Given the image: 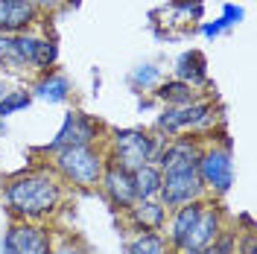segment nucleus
Listing matches in <instances>:
<instances>
[{
  "mask_svg": "<svg viewBox=\"0 0 257 254\" xmlns=\"http://www.w3.org/2000/svg\"><path fill=\"white\" fill-rule=\"evenodd\" d=\"M3 205L9 219L24 222H53L64 207L70 190L62 184V178L50 170L44 161H35L32 167L9 175L3 181Z\"/></svg>",
  "mask_w": 257,
  "mask_h": 254,
  "instance_id": "obj_1",
  "label": "nucleus"
},
{
  "mask_svg": "<svg viewBox=\"0 0 257 254\" xmlns=\"http://www.w3.org/2000/svg\"><path fill=\"white\" fill-rule=\"evenodd\" d=\"M152 132H158L161 138H176V135H196L202 141H208L213 135L222 132V105L213 96H202L190 105H178V108H158L152 120Z\"/></svg>",
  "mask_w": 257,
  "mask_h": 254,
  "instance_id": "obj_2",
  "label": "nucleus"
},
{
  "mask_svg": "<svg viewBox=\"0 0 257 254\" xmlns=\"http://www.w3.org/2000/svg\"><path fill=\"white\" fill-rule=\"evenodd\" d=\"M41 161L62 178L67 190L79 193L96 190L102 170L108 164L102 146H62V149H53L47 155H41Z\"/></svg>",
  "mask_w": 257,
  "mask_h": 254,
  "instance_id": "obj_3",
  "label": "nucleus"
},
{
  "mask_svg": "<svg viewBox=\"0 0 257 254\" xmlns=\"http://www.w3.org/2000/svg\"><path fill=\"white\" fill-rule=\"evenodd\" d=\"M167 138H161L158 132H152L149 126H126V129H111L102 141L105 149V161L126 167V170H138L144 164H155L161 146Z\"/></svg>",
  "mask_w": 257,
  "mask_h": 254,
  "instance_id": "obj_4",
  "label": "nucleus"
},
{
  "mask_svg": "<svg viewBox=\"0 0 257 254\" xmlns=\"http://www.w3.org/2000/svg\"><path fill=\"white\" fill-rule=\"evenodd\" d=\"M196 173H199L202 187L210 199H225L231 193V187H234V149H231V141L225 132L202 143Z\"/></svg>",
  "mask_w": 257,
  "mask_h": 254,
  "instance_id": "obj_5",
  "label": "nucleus"
},
{
  "mask_svg": "<svg viewBox=\"0 0 257 254\" xmlns=\"http://www.w3.org/2000/svg\"><path fill=\"white\" fill-rule=\"evenodd\" d=\"M105 135H108V126L99 117L82 111V108H70V111H64V120L56 132V138L47 146H41L38 155H47L62 146H102Z\"/></svg>",
  "mask_w": 257,
  "mask_h": 254,
  "instance_id": "obj_6",
  "label": "nucleus"
},
{
  "mask_svg": "<svg viewBox=\"0 0 257 254\" xmlns=\"http://www.w3.org/2000/svg\"><path fill=\"white\" fill-rule=\"evenodd\" d=\"M59 228L53 222H24L9 219L0 242V254H47L56 245Z\"/></svg>",
  "mask_w": 257,
  "mask_h": 254,
  "instance_id": "obj_7",
  "label": "nucleus"
},
{
  "mask_svg": "<svg viewBox=\"0 0 257 254\" xmlns=\"http://www.w3.org/2000/svg\"><path fill=\"white\" fill-rule=\"evenodd\" d=\"M208 193L202 187V178L196 173V167H184V170H170L164 173L161 178V190H158V199L161 205L167 210L173 207H181V205H190V202H199L205 199Z\"/></svg>",
  "mask_w": 257,
  "mask_h": 254,
  "instance_id": "obj_8",
  "label": "nucleus"
},
{
  "mask_svg": "<svg viewBox=\"0 0 257 254\" xmlns=\"http://www.w3.org/2000/svg\"><path fill=\"white\" fill-rule=\"evenodd\" d=\"M96 193L108 202V207H111L114 213H123V210H128V207L138 202L135 181H132V170L117 167V164H105Z\"/></svg>",
  "mask_w": 257,
  "mask_h": 254,
  "instance_id": "obj_9",
  "label": "nucleus"
},
{
  "mask_svg": "<svg viewBox=\"0 0 257 254\" xmlns=\"http://www.w3.org/2000/svg\"><path fill=\"white\" fill-rule=\"evenodd\" d=\"M202 138H196V135H176V138H167L164 146H161L158 164L161 173H170V170H184V167H196V161H199V152H202Z\"/></svg>",
  "mask_w": 257,
  "mask_h": 254,
  "instance_id": "obj_10",
  "label": "nucleus"
},
{
  "mask_svg": "<svg viewBox=\"0 0 257 254\" xmlns=\"http://www.w3.org/2000/svg\"><path fill=\"white\" fill-rule=\"evenodd\" d=\"M30 94H32V99H41L47 105H64V102L73 99L76 88H73V82H70L67 73H62L59 67H53V70H44V73L32 76Z\"/></svg>",
  "mask_w": 257,
  "mask_h": 254,
  "instance_id": "obj_11",
  "label": "nucleus"
},
{
  "mask_svg": "<svg viewBox=\"0 0 257 254\" xmlns=\"http://www.w3.org/2000/svg\"><path fill=\"white\" fill-rule=\"evenodd\" d=\"M47 18L38 15L30 0H0V35H18L44 27Z\"/></svg>",
  "mask_w": 257,
  "mask_h": 254,
  "instance_id": "obj_12",
  "label": "nucleus"
},
{
  "mask_svg": "<svg viewBox=\"0 0 257 254\" xmlns=\"http://www.w3.org/2000/svg\"><path fill=\"white\" fill-rule=\"evenodd\" d=\"M170 76L178 82H187L199 91H210L213 82H210V70H208V56L202 53L199 47H190V50H181L173 62V70Z\"/></svg>",
  "mask_w": 257,
  "mask_h": 254,
  "instance_id": "obj_13",
  "label": "nucleus"
},
{
  "mask_svg": "<svg viewBox=\"0 0 257 254\" xmlns=\"http://www.w3.org/2000/svg\"><path fill=\"white\" fill-rule=\"evenodd\" d=\"M170 210L161 205V199H138L135 205L120 213V222L126 225L128 234L135 231H164Z\"/></svg>",
  "mask_w": 257,
  "mask_h": 254,
  "instance_id": "obj_14",
  "label": "nucleus"
},
{
  "mask_svg": "<svg viewBox=\"0 0 257 254\" xmlns=\"http://www.w3.org/2000/svg\"><path fill=\"white\" fill-rule=\"evenodd\" d=\"M202 96H210V91H199V88H193L187 82L164 76V82L149 94V99H152L158 108H178V105H190V102L202 99Z\"/></svg>",
  "mask_w": 257,
  "mask_h": 254,
  "instance_id": "obj_15",
  "label": "nucleus"
},
{
  "mask_svg": "<svg viewBox=\"0 0 257 254\" xmlns=\"http://www.w3.org/2000/svg\"><path fill=\"white\" fill-rule=\"evenodd\" d=\"M164 76H167V73H164V67H161L158 62H141L128 70L126 82H128V88H132V94L149 96L161 82H164Z\"/></svg>",
  "mask_w": 257,
  "mask_h": 254,
  "instance_id": "obj_16",
  "label": "nucleus"
},
{
  "mask_svg": "<svg viewBox=\"0 0 257 254\" xmlns=\"http://www.w3.org/2000/svg\"><path fill=\"white\" fill-rule=\"evenodd\" d=\"M126 254H173L161 231H135L126 239Z\"/></svg>",
  "mask_w": 257,
  "mask_h": 254,
  "instance_id": "obj_17",
  "label": "nucleus"
},
{
  "mask_svg": "<svg viewBox=\"0 0 257 254\" xmlns=\"http://www.w3.org/2000/svg\"><path fill=\"white\" fill-rule=\"evenodd\" d=\"M161 178H164V173L158 170V164H144V167L132 170V181H135L138 199H158Z\"/></svg>",
  "mask_w": 257,
  "mask_h": 254,
  "instance_id": "obj_18",
  "label": "nucleus"
},
{
  "mask_svg": "<svg viewBox=\"0 0 257 254\" xmlns=\"http://www.w3.org/2000/svg\"><path fill=\"white\" fill-rule=\"evenodd\" d=\"M0 73L3 76H32L30 67L21 62V56H18L12 35H0Z\"/></svg>",
  "mask_w": 257,
  "mask_h": 254,
  "instance_id": "obj_19",
  "label": "nucleus"
},
{
  "mask_svg": "<svg viewBox=\"0 0 257 254\" xmlns=\"http://www.w3.org/2000/svg\"><path fill=\"white\" fill-rule=\"evenodd\" d=\"M32 105V94L30 88H9L6 94L0 96V120H9L15 114L27 111Z\"/></svg>",
  "mask_w": 257,
  "mask_h": 254,
  "instance_id": "obj_20",
  "label": "nucleus"
},
{
  "mask_svg": "<svg viewBox=\"0 0 257 254\" xmlns=\"http://www.w3.org/2000/svg\"><path fill=\"white\" fill-rule=\"evenodd\" d=\"M47 254H91V251H88V245H85L73 231H59L56 245H53Z\"/></svg>",
  "mask_w": 257,
  "mask_h": 254,
  "instance_id": "obj_21",
  "label": "nucleus"
},
{
  "mask_svg": "<svg viewBox=\"0 0 257 254\" xmlns=\"http://www.w3.org/2000/svg\"><path fill=\"white\" fill-rule=\"evenodd\" d=\"M237 234H240V228L231 219V225H228L222 234L216 237V242L210 245V254H237Z\"/></svg>",
  "mask_w": 257,
  "mask_h": 254,
  "instance_id": "obj_22",
  "label": "nucleus"
},
{
  "mask_svg": "<svg viewBox=\"0 0 257 254\" xmlns=\"http://www.w3.org/2000/svg\"><path fill=\"white\" fill-rule=\"evenodd\" d=\"M196 32H199L202 38L213 41V38H219V35H225V32H231V30L225 27L222 18H213V21H202V24H196Z\"/></svg>",
  "mask_w": 257,
  "mask_h": 254,
  "instance_id": "obj_23",
  "label": "nucleus"
},
{
  "mask_svg": "<svg viewBox=\"0 0 257 254\" xmlns=\"http://www.w3.org/2000/svg\"><path fill=\"white\" fill-rule=\"evenodd\" d=\"M219 18L225 21V27H228V30H234L237 24H242L245 9H242V6H237V3H222V12H219Z\"/></svg>",
  "mask_w": 257,
  "mask_h": 254,
  "instance_id": "obj_24",
  "label": "nucleus"
},
{
  "mask_svg": "<svg viewBox=\"0 0 257 254\" xmlns=\"http://www.w3.org/2000/svg\"><path fill=\"white\" fill-rule=\"evenodd\" d=\"M59 6H62V12H70V9H79L82 0H59Z\"/></svg>",
  "mask_w": 257,
  "mask_h": 254,
  "instance_id": "obj_25",
  "label": "nucleus"
},
{
  "mask_svg": "<svg viewBox=\"0 0 257 254\" xmlns=\"http://www.w3.org/2000/svg\"><path fill=\"white\" fill-rule=\"evenodd\" d=\"M173 254H210V248H181V251H173Z\"/></svg>",
  "mask_w": 257,
  "mask_h": 254,
  "instance_id": "obj_26",
  "label": "nucleus"
},
{
  "mask_svg": "<svg viewBox=\"0 0 257 254\" xmlns=\"http://www.w3.org/2000/svg\"><path fill=\"white\" fill-rule=\"evenodd\" d=\"M6 91H9V85H6V79H3V76H0V96L6 94Z\"/></svg>",
  "mask_w": 257,
  "mask_h": 254,
  "instance_id": "obj_27",
  "label": "nucleus"
},
{
  "mask_svg": "<svg viewBox=\"0 0 257 254\" xmlns=\"http://www.w3.org/2000/svg\"><path fill=\"white\" fill-rule=\"evenodd\" d=\"M6 135V120H0V138Z\"/></svg>",
  "mask_w": 257,
  "mask_h": 254,
  "instance_id": "obj_28",
  "label": "nucleus"
},
{
  "mask_svg": "<svg viewBox=\"0 0 257 254\" xmlns=\"http://www.w3.org/2000/svg\"><path fill=\"white\" fill-rule=\"evenodd\" d=\"M170 3H178V0H170ZM193 3H205V0H193Z\"/></svg>",
  "mask_w": 257,
  "mask_h": 254,
  "instance_id": "obj_29",
  "label": "nucleus"
}]
</instances>
